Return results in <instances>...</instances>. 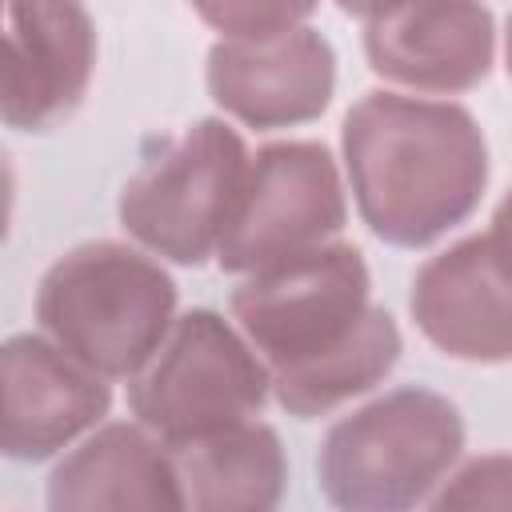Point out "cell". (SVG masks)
Wrapping results in <instances>:
<instances>
[{
    "instance_id": "1",
    "label": "cell",
    "mask_w": 512,
    "mask_h": 512,
    "mask_svg": "<svg viewBox=\"0 0 512 512\" xmlns=\"http://www.w3.org/2000/svg\"><path fill=\"white\" fill-rule=\"evenodd\" d=\"M344 164L364 224L396 248H424L468 220L488 180L476 120L400 92H368L348 108Z\"/></svg>"
},
{
    "instance_id": "2",
    "label": "cell",
    "mask_w": 512,
    "mask_h": 512,
    "mask_svg": "<svg viewBox=\"0 0 512 512\" xmlns=\"http://www.w3.org/2000/svg\"><path fill=\"white\" fill-rule=\"evenodd\" d=\"M172 308L168 272L112 240L64 252L36 292L44 332L100 376H132L168 336Z\"/></svg>"
},
{
    "instance_id": "3",
    "label": "cell",
    "mask_w": 512,
    "mask_h": 512,
    "mask_svg": "<svg viewBox=\"0 0 512 512\" xmlns=\"http://www.w3.org/2000/svg\"><path fill=\"white\" fill-rule=\"evenodd\" d=\"M464 448L456 404L428 388H396L332 424L316 476L336 508L388 512L420 504Z\"/></svg>"
},
{
    "instance_id": "4",
    "label": "cell",
    "mask_w": 512,
    "mask_h": 512,
    "mask_svg": "<svg viewBox=\"0 0 512 512\" xmlns=\"http://www.w3.org/2000/svg\"><path fill=\"white\" fill-rule=\"evenodd\" d=\"M268 388L272 376L248 336L240 340L216 312L196 308L172 320L160 348L132 372L128 404L164 444H184L256 416Z\"/></svg>"
},
{
    "instance_id": "5",
    "label": "cell",
    "mask_w": 512,
    "mask_h": 512,
    "mask_svg": "<svg viewBox=\"0 0 512 512\" xmlns=\"http://www.w3.org/2000/svg\"><path fill=\"white\" fill-rule=\"evenodd\" d=\"M244 172L248 156L236 128L200 120L128 176L120 220L144 248L176 264H200L220 248Z\"/></svg>"
},
{
    "instance_id": "6",
    "label": "cell",
    "mask_w": 512,
    "mask_h": 512,
    "mask_svg": "<svg viewBox=\"0 0 512 512\" xmlns=\"http://www.w3.org/2000/svg\"><path fill=\"white\" fill-rule=\"evenodd\" d=\"M368 308V268L352 244H324L248 272L232 292V316L272 372L332 352L356 332Z\"/></svg>"
},
{
    "instance_id": "7",
    "label": "cell",
    "mask_w": 512,
    "mask_h": 512,
    "mask_svg": "<svg viewBox=\"0 0 512 512\" xmlns=\"http://www.w3.org/2000/svg\"><path fill=\"white\" fill-rule=\"evenodd\" d=\"M340 224L344 192L332 156L308 140L268 144L244 172L216 256L228 272H260L332 244Z\"/></svg>"
},
{
    "instance_id": "8",
    "label": "cell",
    "mask_w": 512,
    "mask_h": 512,
    "mask_svg": "<svg viewBox=\"0 0 512 512\" xmlns=\"http://www.w3.org/2000/svg\"><path fill=\"white\" fill-rule=\"evenodd\" d=\"M96 28L80 0H8L0 112L8 128L64 124L92 80Z\"/></svg>"
},
{
    "instance_id": "9",
    "label": "cell",
    "mask_w": 512,
    "mask_h": 512,
    "mask_svg": "<svg viewBox=\"0 0 512 512\" xmlns=\"http://www.w3.org/2000/svg\"><path fill=\"white\" fill-rule=\"evenodd\" d=\"M420 332L456 360H512V256L492 232L432 256L412 280Z\"/></svg>"
},
{
    "instance_id": "10",
    "label": "cell",
    "mask_w": 512,
    "mask_h": 512,
    "mask_svg": "<svg viewBox=\"0 0 512 512\" xmlns=\"http://www.w3.org/2000/svg\"><path fill=\"white\" fill-rule=\"evenodd\" d=\"M0 448L44 460L92 428L112 392L96 368L44 336H12L0 352Z\"/></svg>"
},
{
    "instance_id": "11",
    "label": "cell",
    "mask_w": 512,
    "mask_h": 512,
    "mask_svg": "<svg viewBox=\"0 0 512 512\" xmlns=\"http://www.w3.org/2000/svg\"><path fill=\"white\" fill-rule=\"evenodd\" d=\"M336 88V52L312 28L264 40H224L208 52L212 100L252 124L288 128L320 116Z\"/></svg>"
},
{
    "instance_id": "12",
    "label": "cell",
    "mask_w": 512,
    "mask_h": 512,
    "mask_svg": "<svg viewBox=\"0 0 512 512\" xmlns=\"http://www.w3.org/2000/svg\"><path fill=\"white\" fill-rule=\"evenodd\" d=\"M492 16L480 0H400L368 20L372 72L416 92H464L488 76Z\"/></svg>"
},
{
    "instance_id": "13",
    "label": "cell",
    "mask_w": 512,
    "mask_h": 512,
    "mask_svg": "<svg viewBox=\"0 0 512 512\" xmlns=\"http://www.w3.org/2000/svg\"><path fill=\"white\" fill-rule=\"evenodd\" d=\"M164 448L136 424H108L56 464L48 480V504L60 512L184 508L180 472Z\"/></svg>"
},
{
    "instance_id": "14",
    "label": "cell",
    "mask_w": 512,
    "mask_h": 512,
    "mask_svg": "<svg viewBox=\"0 0 512 512\" xmlns=\"http://www.w3.org/2000/svg\"><path fill=\"white\" fill-rule=\"evenodd\" d=\"M168 448L180 472L184 508H204V512L272 508L288 480L276 432L252 420Z\"/></svg>"
},
{
    "instance_id": "15",
    "label": "cell",
    "mask_w": 512,
    "mask_h": 512,
    "mask_svg": "<svg viewBox=\"0 0 512 512\" xmlns=\"http://www.w3.org/2000/svg\"><path fill=\"white\" fill-rule=\"evenodd\" d=\"M396 356H400L396 320L384 308H368L344 344H336L332 352H324L300 368L272 372V392L292 416H304V420L324 416L336 404L368 392L380 376H388Z\"/></svg>"
},
{
    "instance_id": "16",
    "label": "cell",
    "mask_w": 512,
    "mask_h": 512,
    "mask_svg": "<svg viewBox=\"0 0 512 512\" xmlns=\"http://www.w3.org/2000/svg\"><path fill=\"white\" fill-rule=\"evenodd\" d=\"M204 24L228 40H264L300 28L316 12V0H188Z\"/></svg>"
},
{
    "instance_id": "17",
    "label": "cell",
    "mask_w": 512,
    "mask_h": 512,
    "mask_svg": "<svg viewBox=\"0 0 512 512\" xmlns=\"http://www.w3.org/2000/svg\"><path fill=\"white\" fill-rule=\"evenodd\" d=\"M432 504L436 508H512V456H480L464 464Z\"/></svg>"
},
{
    "instance_id": "18",
    "label": "cell",
    "mask_w": 512,
    "mask_h": 512,
    "mask_svg": "<svg viewBox=\"0 0 512 512\" xmlns=\"http://www.w3.org/2000/svg\"><path fill=\"white\" fill-rule=\"evenodd\" d=\"M496 240H500V248L512 256V188L504 192V200L496 204V216H492V228H488Z\"/></svg>"
},
{
    "instance_id": "19",
    "label": "cell",
    "mask_w": 512,
    "mask_h": 512,
    "mask_svg": "<svg viewBox=\"0 0 512 512\" xmlns=\"http://www.w3.org/2000/svg\"><path fill=\"white\" fill-rule=\"evenodd\" d=\"M344 12H352V16H376V12H384V8H392V4H400V0H336Z\"/></svg>"
},
{
    "instance_id": "20",
    "label": "cell",
    "mask_w": 512,
    "mask_h": 512,
    "mask_svg": "<svg viewBox=\"0 0 512 512\" xmlns=\"http://www.w3.org/2000/svg\"><path fill=\"white\" fill-rule=\"evenodd\" d=\"M504 60H508V76H512V16H508V32H504Z\"/></svg>"
}]
</instances>
